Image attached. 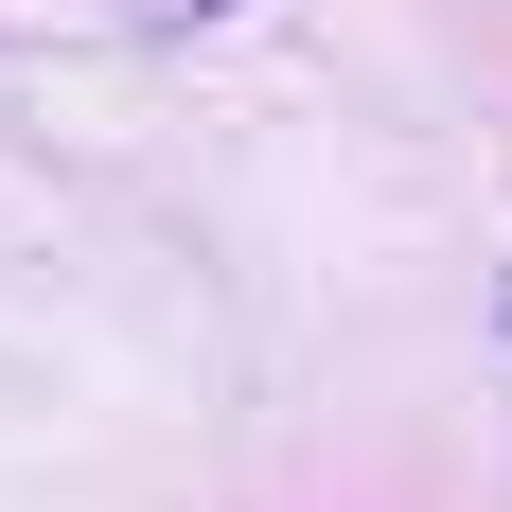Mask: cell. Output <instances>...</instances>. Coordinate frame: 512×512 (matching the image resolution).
Segmentation results:
<instances>
[{"instance_id":"obj_2","label":"cell","mask_w":512,"mask_h":512,"mask_svg":"<svg viewBox=\"0 0 512 512\" xmlns=\"http://www.w3.org/2000/svg\"><path fill=\"white\" fill-rule=\"evenodd\" d=\"M495 318H512V301H495Z\"/></svg>"},{"instance_id":"obj_1","label":"cell","mask_w":512,"mask_h":512,"mask_svg":"<svg viewBox=\"0 0 512 512\" xmlns=\"http://www.w3.org/2000/svg\"><path fill=\"white\" fill-rule=\"evenodd\" d=\"M159 18H212V0H159Z\"/></svg>"}]
</instances>
